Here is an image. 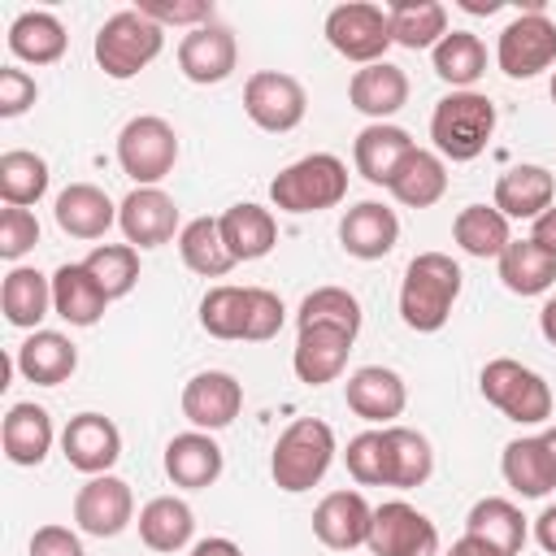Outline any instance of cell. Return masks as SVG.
I'll list each match as a JSON object with an SVG mask.
<instances>
[{"mask_svg": "<svg viewBox=\"0 0 556 556\" xmlns=\"http://www.w3.org/2000/svg\"><path fill=\"white\" fill-rule=\"evenodd\" d=\"M456 4H460L465 13H486V17L500 13V0H456Z\"/></svg>", "mask_w": 556, "mask_h": 556, "instance_id": "680465c9", "label": "cell"}, {"mask_svg": "<svg viewBox=\"0 0 556 556\" xmlns=\"http://www.w3.org/2000/svg\"><path fill=\"white\" fill-rule=\"evenodd\" d=\"M534 543H539L547 556H556V504H547V508L534 517Z\"/></svg>", "mask_w": 556, "mask_h": 556, "instance_id": "f5cc1de1", "label": "cell"}, {"mask_svg": "<svg viewBox=\"0 0 556 556\" xmlns=\"http://www.w3.org/2000/svg\"><path fill=\"white\" fill-rule=\"evenodd\" d=\"M348 473L361 486H391V447H387V430H361L356 439H348Z\"/></svg>", "mask_w": 556, "mask_h": 556, "instance_id": "bcb514c9", "label": "cell"}, {"mask_svg": "<svg viewBox=\"0 0 556 556\" xmlns=\"http://www.w3.org/2000/svg\"><path fill=\"white\" fill-rule=\"evenodd\" d=\"M35 100H39L35 78L17 65H0V117H22Z\"/></svg>", "mask_w": 556, "mask_h": 556, "instance_id": "f907efd6", "label": "cell"}, {"mask_svg": "<svg viewBox=\"0 0 556 556\" xmlns=\"http://www.w3.org/2000/svg\"><path fill=\"white\" fill-rule=\"evenodd\" d=\"M135 9H139L143 17H152L161 30H165V26H187V30H195V26H204V22H217L208 0H139Z\"/></svg>", "mask_w": 556, "mask_h": 556, "instance_id": "c3c4849f", "label": "cell"}, {"mask_svg": "<svg viewBox=\"0 0 556 556\" xmlns=\"http://www.w3.org/2000/svg\"><path fill=\"white\" fill-rule=\"evenodd\" d=\"M13 369L35 387H61L78 369V348L61 330H30L13 356Z\"/></svg>", "mask_w": 556, "mask_h": 556, "instance_id": "603a6c76", "label": "cell"}, {"mask_svg": "<svg viewBox=\"0 0 556 556\" xmlns=\"http://www.w3.org/2000/svg\"><path fill=\"white\" fill-rule=\"evenodd\" d=\"M178 256H182V265L191 269V274H200V278H226L239 261L230 256V248H226V239H222V226H217V217H191L182 230H178Z\"/></svg>", "mask_w": 556, "mask_h": 556, "instance_id": "74e56055", "label": "cell"}, {"mask_svg": "<svg viewBox=\"0 0 556 556\" xmlns=\"http://www.w3.org/2000/svg\"><path fill=\"white\" fill-rule=\"evenodd\" d=\"M235 65H239V43H235V30L222 22H204L178 39V70L195 87L226 83Z\"/></svg>", "mask_w": 556, "mask_h": 556, "instance_id": "4fadbf2b", "label": "cell"}, {"mask_svg": "<svg viewBox=\"0 0 556 556\" xmlns=\"http://www.w3.org/2000/svg\"><path fill=\"white\" fill-rule=\"evenodd\" d=\"M465 534H473L478 543H486L495 556H521L530 526H526V517H521V508L513 500L486 495V500H478L465 513Z\"/></svg>", "mask_w": 556, "mask_h": 556, "instance_id": "83f0119b", "label": "cell"}, {"mask_svg": "<svg viewBox=\"0 0 556 556\" xmlns=\"http://www.w3.org/2000/svg\"><path fill=\"white\" fill-rule=\"evenodd\" d=\"M339 243L356 261H382L400 243V217H395V208H387L378 200L352 204L343 213V222H339Z\"/></svg>", "mask_w": 556, "mask_h": 556, "instance_id": "ffe728a7", "label": "cell"}, {"mask_svg": "<svg viewBox=\"0 0 556 556\" xmlns=\"http://www.w3.org/2000/svg\"><path fill=\"white\" fill-rule=\"evenodd\" d=\"M326 43L343 56V61H356V65H374V61H387V48L395 43L391 39V17L382 4H369V0H348V4H334L326 13Z\"/></svg>", "mask_w": 556, "mask_h": 556, "instance_id": "ba28073f", "label": "cell"}, {"mask_svg": "<svg viewBox=\"0 0 556 556\" xmlns=\"http://www.w3.org/2000/svg\"><path fill=\"white\" fill-rule=\"evenodd\" d=\"M287 308L269 287H248V321H243V339L248 343H265L282 330Z\"/></svg>", "mask_w": 556, "mask_h": 556, "instance_id": "7dc6e473", "label": "cell"}, {"mask_svg": "<svg viewBox=\"0 0 556 556\" xmlns=\"http://www.w3.org/2000/svg\"><path fill=\"white\" fill-rule=\"evenodd\" d=\"M117 226H122L130 248H161V243L178 239V230H182L178 226V204L161 187H135L117 204Z\"/></svg>", "mask_w": 556, "mask_h": 556, "instance_id": "5bb4252c", "label": "cell"}, {"mask_svg": "<svg viewBox=\"0 0 556 556\" xmlns=\"http://www.w3.org/2000/svg\"><path fill=\"white\" fill-rule=\"evenodd\" d=\"M174 161H178V130L165 117L139 113L122 126L117 165L126 178H135V187H156L161 178L174 174Z\"/></svg>", "mask_w": 556, "mask_h": 556, "instance_id": "52a82bcc", "label": "cell"}, {"mask_svg": "<svg viewBox=\"0 0 556 556\" xmlns=\"http://www.w3.org/2000/svg\"><path fill=\"white\" fill-rule=\"evenodd\" d=\"M61 452L87 478L109 473L117 465V456H122V430L104 413H78L61 430Z\"/></svg>", "mask_w": 556, "mask_h": 556, "instance_id": "e0dca14e", "label": "cell"}, {"mask_svg": "<svg viewBox=\"0 0 556 556\" xmlns=\"http://www.w3.org/2000/svg\"><path fill=\"white\" fill-rule=\"evenodd\" d=\"M30 556H87L70 526H39L30 534Z\"/></svg>", "mask_w": 556, "mask_h": 556, "instance_id": "816d5d0a", "label": "cell"}, {"mask_svg": "<svg viewBox=\"0 0 556 556\" xmlns=\"http://www.w3.org/2000/svg\"><path fill=\"white\" fill-rule=\"evenodd\" d=\"M452 239L460 243L465 256L500 261V252L513 243V230H508V217L495 204H465L452 222Z\"/></svg>", "mask_w": 556, "mask_h": 556, "instance_id": "8d00e7d4", "label": "cell"}, {"mask_svg": "<svg viewBox=\"0 0 556 556\" xmlns=\"http://www.w3.org/2000/svg\"><path fill=\"white\" fill-rule=\"evenodd\" d=\"M382 430H387V447H391V486H400V491L421 486L434 473L430 439L408 426H382Z\"/></svg>", "mask_w": 556, "mask_h": 556, "instance_id": "b9f144b4", "label": "cell"}, {"mask_svg": "<svg viewBox=\"0 0 556 556\" xmlns=\"http://www.w3.org/2000/svg\"><path fill=\"white\" fill-rule=\"evenodd\" d=\"M295 326H339L361 334V300L348 287H317L300 300Z\"/></svg>", "mask_w": 556, "mask_h": 556, "instance_id": "ee69618b", "label": "cell"}, {"mask_svg": "<svg viewBox=\"0 0 556 556\" xmlns=\"http://www.w3.org/2000/svg\"><path fill=\"white\" fill-rule=\"evenodd\" d=\"M530 239H534L539 248L556 252V204H552L547 213H539V217H534V226H530Z\"/></svg>", "mask_w": 556, "mask_h": 556, "instance_id": "db71d44e", "label": "cell"}, {"mask_svg": "<svg viewBox=\"0 0 556 556\" xmlns=\"http://www.w3.org/2000/svg\"><path fill=\"white\" fill-rule=\"evenodd\" d=\"M369 526H374V508L365 504L361 491H330L313 508V534L334 552L365 547L369 543Z\"/></svg>", "mask_w": 556, "mask_h": 556, "instance_id": "d6986e66", "label": "cell"}, {"mask_svg": "<svg viewBox=\"0 0 556 556\" xmlns=\"http://www.w3.org/2000/svg\"><path fill=\"white\" fill-rule=\"evenodd\" d=\"M495 135V104L482 91H452L430 113V139L443 161H478Z\"/></svg>", "mask_w": 556, "mask_h": 556, "instance_id": "3957f363", "label": "cell"}, {"mask_svg": "<svg viewBox=\"0 0 556 556\" xmlns=\"http://www.w3.org/2000/svg\"><path fill=\"white\" fill-rule=\"evenodd\" d=\"M191 556H243V547L230 543V539H222V534H213V539H200L191 547Z\"/></svg>", "mask_w": 556, "mask_h": 556, "instance_id": "11a10c76", "label": "cell"}, {"mask_svg": "<svg viewBox=\"0 0 556 556\" xmlns=\"http://www.w3.org/2000/svg\"><path fill=\"white\" fill-rule=\"evenodd\" d=\"M0 308H4L9 326L39 330V321L52 313V278L39 274L35 265H13L0 287Z\"/></svg>", "mask_w": 556, "mask_h": 556, "instance_id": "4dcf8cb0", "label": "cell"}, {"mask_svg": "<svg viewBox=\"0 0 556 556\" xmlns=\"http://www.w3.org/2000/svg\"><path fill=\"white\" fill-rule=\"evenodd\" d=\"M348 195V165L334 152H308L274 174L269 200L282 213H321L343 204Z\"/></svg>", "mask_w": 556, "mask_h": 556, "instance_id": "277c9868", "label": "cell"}, {"mask_svg": "<svg viewBox=\"0 0 556 556\" xmlns=\"http://www.w3.org/2000/svg\"><path fill=\"white\" fill-rule=\"evenodd\" d=\"M343 400H348V408H352L361 421H369V426H391V421L404 413V404H408V387H404V378H400L395 369H387V365H361V369L348 374Z\"/></svg>", "mask_w": 556, "mask_h": 556, "instance_id": "9a60e30c", "label": "cell"}, {"mask_svg": "<svg viewBox=\"0 0 556 556\" xmlns=\"http://www.w3.org/2000/svg\"><path fill=\"white\" fill-rule=\"evenodd\" d=\"M109 304L113 300L104 295V287L91 278V269L83 261L78 265H70V261L56 265V274H52V313L61 321H70V326H96Z\"/></svg>", "mask_w": 556, "mask_h": 556, "instance_id": "f546056e", "label": "cell"}, {"mask_svg": "<svg viewBox=\"0 0 556 556\" xmlns=\"http://www.w3.org/2000/svg\"><path fill=\"white\" fill-rule=\"evenodd\" d=\"M217 226H222V239H226V248H230L235 261H261V256H269L274 243H278V222H274V213L261 208V204H252V200L230 204V208L217 217Z\"/></svg>", "mask_w": 556, "mask_h": 556, "instance_id": "d6a6232c", "label": "cell"}, {"mask_svg": "<svg viewBox=\"0 0 556 556\" xmlns=\"http://www.w3.org/2000/svg\"><path fill=\"white\" fill-rule=\"evenodd\" d=\"M243 408V382L226 369H204L182 387V417L195 430H226Z\"/></svg>", "mask_w": 556, "mask_h": 556, "instance_id": "2e32d148", "label": "cell"}, {"mask_svg": "<svg viewBox=\"0 0 556 556\" xmlns=\"http://www.w3.org/2000/svg\"><path fill=\"white\" fill-rule=\"evenodd\" d=\"M460 265L447 252H417L400 282V317L417 334H434L447 326L452 304L460 300Z\"/></svg>", "mask_w": 556, "mask_h": 556, "instance_id": "6da1fadb", "label": "cell"}, {"mask_svg": "<svg viewBox=\"0 0 556 556\" xmlns=\"http://www.w3.org/2000/svg\"><path fill=\"white\" fill-rule=\"evenodd\" d=\"M243 113L252 117V126H261L269 135H287L308 113L304 83L282 74V70H256L243 83Z\"/></svg>", "mask_w": 556, "mask_h": 556, "instance_id": "30bf717a", "label": "cell"}, {"mask_svg": "<svg viewBox=\"0 0 556 556\" xmlns=\"http://www.w3.org/2000/svg\"><path fill=\"white\" fill-rule=\"evenodd\" d=\"M348 100H352L356 113H365L374 122H387L391 113H400L408 104V74L391 61L361 65L348 83Z\"/></svg>", "mask_w": 556, "mask_h": 556, "instance_id": "4316f807", "label": "cell"}, {"mask_svg": "<svg viewBox=\"0 0 556 556\" xmlns=\"http://www.w3.org/2000/svg\"><path fill=\"white\" fill-rule=\"evenodd\" d=\"M500 473L504 482L526 495V500H543L556 491V460L543 443V434H521L513 443H504V456H500Z\"/></svg>", "mask_w": 556, "mask_h": 556, "instance_id": "484cf974", "label": "cell"}, {"mask_svg": "<svg viewBox=\"0 0 556 556\" xmlns=\"http://www.w3.org/2000/svg\"><path fill=\"white\" fill-rule=\"evenodd\" d=\"M52 439H56V430H52V417H48L43 404L22 400V404H13V408L4 413L0 443H4V456H9L13 465H22V469L43 465V456L52 452Z\"/></svg>", "mask_w": 556, "mask_h": 556, "instance_id": "d4e9b609", "label": "cell"}, {"mask_svg": "<svg viewBox=\"0 0 556 556\" xmlns=\"http://www.w3.org/2000/svg\"><path fill=\"white\" fill-rule=\"evenodd\" d=\"M430 61H434V74L452 83V91H473V83L486 74V48L473 30H447L430 52Z\"/></svg>", "mask_w": 556, "mask_h": 556, "instance_id": "ab89813d", "label": "cell"}, {"mask_svg": "<svg viewBox=\"0 0 556 556\" xmlns=\"http://www.w3.org/2000/svg\"><path fill=\"white\" fill-rule=\"evenodd\" d=\"M48 191V161L30 148H9L0 156V195L13 208H30L39 204Z\"/></svg>", "mask_w": 556, "mask_h": 556, "instance_id": "60d3db41", "label": "cell"}, {"mask_svg": "<svg viewBox=\"0 0 556 556\" xmlns=\"http://www.w3.org/2000/svg\"><path fill=\"white\" fill-rule=\"evenodd\" d=\"M365 547L374 556H439V530L408 500H387L374 508V526H369Z\"/></svg>", "mask_w": 556, "mask_h": 556, "instance_id": "8fae6325", "label": "cell"}, {"mask_svg": "<svg viewBox=\"0 0 556 556\" xmlns=\"http://www.w3.org/2000/svg\"><path fill=\"white\" fill-rule=\"evenodd\" d=\"M65 43H70V35H65L61 17L48 13V9H26L9 26V52L17 61H26V65H52V61H61L65 56Z\"/></svg>", "mask_w": 556, "mask_h": 556, "instance_id": "836d02e7", "label": "cell"}, {"mask_svg": "<svg viewBox=\"0 0 556 556\" xmlns=\"http://www.w3.org/2000/svg\"><path fill=\"white\" fill-rule=\"evenodd\" d=\"M243 321H248V287H208L200 300V326L213 339H243Z\"/></svg>", "mask_w": 556, "mask_h": 556, "instance_id": "f6af8a7d", "label": "cell"}, {"mask_svg": "<svg viewBox=\"0 0 556 556\" xmlns=\"http://www.w3.org/2000/svg\"><path fill=\"white\" fill-rule=\"evenodd\" d=\"M52 217H56V226H61L70 239H100V235L117 222V204H113L109 191L96 187V182H70V187L56 195Z\"/></svg>", "mask_w": 556, "mask_h": 556, "instance_id": "f1b7e54d", "label": "cell"}, {"mask_svg": "<svg viewBox=\"0 0 556 556\" xmlns=\"http://www.w3.org/2000/svg\"><path fill=\"white\" fill-rule=\"evenodd\" d=\"M543 443H547V452H552V460H556V426L543 430Z\"/></svg>", "mask_w": 556, "mask_h": 556, "instance_id": "91938a15", "label": "cell"}, {"mask_svg": "<svg viewBox=\"0 0 556 556\" xmlns=\"http://www.w3.org/2000/svg\"><path fill=\"white\" fill-rule=\"evenodd\" d=\"M161 48H165V30L139 9H122L104 17V26L96 30V65L117 83L148 70L161 56Z\"/></svg>", "mask_w": 556, "mask_h": 556, "instance_id": "8992f818", "label": "cell"}, {"mask_svg": "<svg viewBox=\"0 0 556 556\" xmlns=\"http://www.w3.org/2000/svg\"><path fill=\"white\" fill-rule=\"evenodd\" d=\"M413 135L404 126H391V122H369L356 139H352V165L365 182H378L387 187L391 174L400 169V161L413 152Z\"/></svg>", "mask_w": 556, "mask_h": 556, "instance_id": "cb8c5ba5", "label": "cell"}, {"mask_svg": "<svg viewBox=\"0 0 556 556\" xmlns=\"http://www.w3.org/2000/svg\"><path fill=\"white\" fill-rule=\"evenodd\" d=\"M83 265L91 269V278L104 287L109 300L130 295L139 282V248H130V243H96Z\"/></svg>", "mask_w": 556, "mask_h": 556, "instance_id": "7bdbcfd3", "label": "cell"}, {"mask_svg": "<svg viewBox=\"0 0 556 556\" xmlns=\"http://www.w3.org/2000/svg\"><path fill=\"white\" fill-rule=\"evenodd\" d=\"M508 222H534L556 204V178L543 165H508L495 178V200H491Z\"/></svg>", "mask_w": 556, "mask_h": 556, "instance_id": "7402d4cb", "label": "cell"}, {"mask_svg": "<svg viewBox=\"0 0 556 556\" xmlns=\"http://www.w3.org/2000/svg\"><path fill=\"white\" fill-rule=\"evenodd\" d=\"M552 104H556V74H552Z\"/></svg>", "mask_w": 556, "mask_h": 556, "instance_id": "94428289", "label": "cell"}, {"mask_svg": "<svg viewBox=\"0 0 556 556\" xmlns=\"http://www.w3.org/2000/svg\"><path fill=\"white\" fill-rule=\"evenodd\" d=\"M495 65L508 78H534L556 65V22L543 9L517 13L495 39Z\"/></svg>", "mask_w": 556, "mask_h": 556, "instance_id": "9c48e42d", "label": "cell"}, {"mask_svg": "<svg viewBox=\"0 0 556 556\" xmlns=\"http://www.w3.org/2000/svg\"><path fill=\"white\" fill-rule=\"evenodd\" d=\"M334 452H339L334 447V430L321 417H295L278 434V443L269 452V473H274V482L282 491L300 495V491H313L326 478Z\"/></svg>", "mask_w": 556, "mask_h": 556, "instance_id": "7a4b0ae2", "label": "cell"}, {"mask_svg": "<svg viewBox=\"0 0 556 556\" xmlns=\"http://www.w3.org/2000/svg\"><path fill=\"white\" fill-rule=\"evenodd\" d=\"M391 17V39L408 52H421V48H439V39L447 35V9L439 0H395L387 9Z\"/></svg>", "mask_w": 556, "mask_h": 556, "instance_id": "f35d334b", "label": "cell"}, {"mask_svg": "<svg viewBox=\"0 0 556 556\" xmlns=\"http://www.w3.org/2000/svg\"><path fill=\"white\" fill-rule=\"evenodd\" d=\"M495 265H500V282L513 295H543L556 282V252L539 248L534 239H513Z\"/></svg>", "mask_w": 556, "mask_h": 556, "instance_id": "d590c367", "label": "cell"}, {"mask_svg": "<svg viewBox=\"0 0 556 556\" xmlns=\"http://www.w3.org/2000/svg\"><path fill=\"white\" fill-rule=\"evenodd\" d=\"M35 243H39V222H35V213L4 204V213H0V256H4V261H22Z\"/></svg>", "mask_w": 556, "mask_h": 556, "instance_id": "681fc988", "label": "cell"}, {"mask_svg": "<svg viewBox=\"0 0 556 556\" xmlns=\"http://www.w3.org/2000/svg\"><path fill=\"white\" fill-rule=\"evenodd\" d=\"M356 334L339 330V326H300L295 334V352H291V369L304 387H326L343 374L348 352H352Z\"/></svg>", "mask_w": 556, "mask_h": 556, "instance_id": "ac0fdd59", "label": "cell"}, {"mask_svg": "<svg viewBox=\"0 0 556 556\" xmlns=\"http://www.w3.org/2000/svg\"><path fill=\"white\" fill-rule=\"evenodd\" d=\"M222 465H226V456H222V447L208 430H182L165 443V473L182 491L213 486L222 478Z\"/></svg>", "mask_w": 556, "mask_h": 556, "instance_id": "44dd1931", "label": "cell"}, {"mask_svg": "<svg viewBox=\"0 0 556 556\" xmlns=\"http://www.w3.org/2000/svg\"><path fill=\"white\" fill-rule=\"evenodd\" d=\"M130 517H135V495H130V482H122L117 473H96L74 495V521L91 539L122 534Z\"/></svg>", "mask_w": 556, "mask_h": 556, "instance_id": "7c38bea8", "label": "cell"}, {"mask_svg": "<svg viewBox=\"0 0 556 556\" xmlns=\"http://www.w3.org/2000/svg\"><path fill=\"white\" fill-rule=\"evenodd\" d=\"M195 534V513L178 495H156L139 508V539L152 552H182Z\"/></svg>", "mask_w": 556, "mask_h": 556, "instance_id": "e575fe53", "label": "cell"}, {"mask_svg": "<svg viewBox=\"0 0 556 556\" xmlns=\"http://www.w3.org/2000/svg\"><path fill=\"white\" fill-rule=\"evenodd\" d=\"M387 191H391L404 208H430V204H439L443 191H447V165H443V156L430 152V148H413V152L400 161V169L391 174Z\"/></svg>", "mask_w": 556, "mask_h": 556, "instance_id": "1f68e13d", "label": "cell"}, {"mask_svg": "<svg viewBox=\"0 0 556 556\" xmlns=\"http://www.w3.org/2000/svg\"><path fill=\"white\" fill-rule=\"evenodd\" d=\"M447 556H495V552H491L486 543H478L473 534H460V539L452 543V552H447Z\"/></svg>", "mask_w": 556, "mask_h": 556, "instance_id": "9f6ffc18", "label": "cell"}, {"mask_svg": "<svg viewBox=\"0 0 556 556\" xmlns=\"http://www.w3.org/2000/svg\"><path fill=\"white\" fill-rule=\"evenodd\" d=\"M478 387H482V400L495 404L517 426H543L552 417V387H547V378L539 369L513 361V356L486 361L482 374H478Z\"/></svg>", "mask_w": 556, "mask_h": 556, "instance_id": "5b68a950", "label": "cell"}, {"mask_svg": "<svg viewBox=\"0 0 556 556\" xmlns=\"http://www.w3.org/2000/svg\"><path fill=\"white\" fill-rule=\"evenodd\" d=\"M539 330H543V339L556 348V295H552V300L539 308Z\"/></svg>", "mask_w": 556, "mask_h": 556, "instance_id": "6f0895ef", "label": "cell"}]
</instances>
